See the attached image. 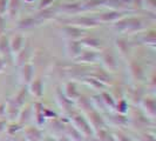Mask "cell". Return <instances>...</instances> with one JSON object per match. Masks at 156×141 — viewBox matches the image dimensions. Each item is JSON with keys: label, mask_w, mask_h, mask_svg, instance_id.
<instances>
[{"label": "cell", "mask_w": 156, "mask_h": 141, "mask_svg": "<svg viewBox=\"0 0 156 141\" xmlns=\"http://www.w3.org/2000/svg\"><path fill=\"white\" fill-rule=\"evenodd\" d=\"M33 74H34V70H33V66L31 63H25L23 65V68L20 72V77H21V82L23 85L28 86L30 82L33 80Z\"/></svg>", "instance_id": "6"}, {"label": "cell", "mask_w": 156, "mask_h": 141, "mask_svg": "<svg viewBox=\"0 0 156 141\" xmlns=\"http://www.w3.org/2000/svg\"><path fill=\"white\" fill-rule=\"evenodd\" d=\"M25 139L27 141H42L44 134L37 127H27L25 129Z\"/></svg>", "instance_id": "7"}, {"label": "cell", "mask_w": 156, "mask_h": 141, "mask_svg": "<svg viewBox=\"0 0 156 141\" xmlns=\"http://www.w3.org/2000/svg\"><path fill=\"white\" fill-rule=\"evenodd\" d=\"M141 105L143 107V113L147 117L154 119L156 115V102L153 98H143L141 100Z\"/></svg>", "instance_id": "3"}, {"label": "cell", "mask_w": 156, "mask_h": 141, "mask_svg": "<svg viewBox=\"0 0 156 141\" xmlns=\"http://www.w3.org/2000/svg\"><path fill=\"white\" fill-rule=\"evenodd\" d=\"M11 46H9V44H8V40L7 38H5V37H2L1 39H0V52H1V54L4 55V58H5V60H11Z\"/></svg>", "instance_id": "13"}, {"label": "cell", "mask_w": 156, "mask_h": 141, "mask_svg": "<svg viewBox=\"0 0 156 141\" xmlns=\"http://www.w3.org/2000/svg\"><path fill=\"white\" fill-rule=\"evenodd\" d=\"M56 141H72V140H70L67 135H63V136H60Z\"/></svg>", "instance_id": "39"}, {"label": "cell", "mask_w": 156, "mask_h": 141, "mask_svg": "<svg viewBox=\"0 0 156 141\" xmlns=\"http://www.w3.org/2000/svg\"><path fill=\"white\" fill-rule=\"evenodd\" d=\"M82 42H85L87 46H92V47H100V41L96 39H90V38H87Z\"/></svg>", "instance_id": "34"}, {"label": "cell", "mask_w": 156, "mask_h": 141, "mask_svg": "<svg viewBox=\"0 0 156 141\" xmlns=\"http://www.w3.org/2000/svg\"><path fill=\"white\" fill-rule=\"evenodd\" d=\"M42 141H56V140L52 139L51 136H44V140H42Z\"/></svg>", "instance_id": "41"}, {"label": "cell", "mask_w": 156, "mask_h": 141, "mask_svg": "<svg viewBox=\"0 0 156 141\" xmlns=\"http://www.w3.org/2000/svg\"><path fill=\"white\" fill-rule=\"evenodd\" d=\"M78 103H79V106L82 108V110H85V112H89L90 110H93V108H95L93 106V103L90 102V100L87 98V96H85V95H79V98H78Z\"/></svg>", "instance_id": "18"}, {"label": "cell", "mask_w": 156, "mask_h": 141, "mask_svg": "<svg viewBox=\"0 0 156 141\" xmlns=\"http://www.w3.org/2000/svg\"><path fill=\"white\" fill-rule=\"evenodd\" d=\"M139 141H156V140H155V136L153 134L144 133L139 135Z\"/></svg>", "instance_id": "35"}, {"label": "cell", "mask_w": 156, "mask_h": 141, "mask_svg": "<svg viewBox=\"0 0 156 141\" xmlns=\"http://www.w3.org/2000/svg\"><path fill=\"white\" fill-rule=\"evenodd\" d=\"M115 107H116L117 113L125 114L126 112L128 110V103H127V101H126L125 99H120L119 102H117V105H115Z\"/></svg>", "instance_id": "28"}, {"label": "cell", "mask_w": 156, "mask_h": 141, "mask_svg": "<svg viewBox=\"0 0 156 141\" xmlns=\"http://www.w3.org/2000/svg\"><path fill=\"white\" fill-rule=\"evenodd\" d=\"M4 21H2V19H1V18H0V33H1V32H2V30H4Z\"/></svg>", "instance_id": "42"}, {"label": "cell", "mask_w": 156, "mask_h": 141, "mask_svg": "<svg viewBox=\"0 0 156 141\" xmlns=\"http://www.w3.org/2000/svg\"><path fill=\"white\" fill-rule=\"evenodd\" d=\"M23 37H20V35H18L16 38H13L12 40V42H11V49L12 51H14V52H19L20 49H21V47H23Z\"/></svg>", "instance_id": "26"}, {"label": "cell", "mask_w": 156, "mask_h": 141, "mask_svg": "<svg viewBox=\"0 0 156 141\" xmlns=\"http://www.w3.org/2000/svg\"><path fill=\"white\" fill-rule=\"evenodd\" d=\"M66 135L72 141H88L85 138V135L79 131L75 126L72 125H65V131H63Z\"/></svg>", "instance_id": "4"}, {"label": "cell", "mask_w": 156, "mask_h": 141, "mask_svg": "<svg viewBox=\"0 0 156 141\" xmlns=\"http://www.w3.org/2000/svg\"><path fill=\"white\" fill-rule=\"evenodd\" d=\"M68 114H69V119L70 121L73 122V125L75 126L79 131L85 135V138H86L87 140L92 139L94 136L93 128L90 127V124H89V121L87 120L86 118L83 117V115H81L79 112H76V110H70Z\"/></svg>", "instance_id": "1"}, {"label": "cell", "mask_w": 156, "mask_h": 141, "mask_svg": "<svg viewBox=\"0 0 156 141\" xmlns=\"http://www.w3.org/2000/svg\"><path fill=\"white\" fill-rule=\"evenodd\" d=\"M109 120L112 121V124L116 126H125L128 124V119L121 114V113H115V114H109Z\"/></svg>", "instance_id": "16"}, {"label": "cell", "mask_w": 156, "mask_h": 141, "mask_svg": "<svg viewBox=\"0 0 156 141\" xmlns=\"http://www.w3.org/2000/svg\"><path fill=\"white\" fill-rule=\"evenodd\" d=\"M90 141H100V140H99V139H98V138H94V136H93V138H92V139H90Z\"/></svg>", "instance_id": "43"}, {"label": "cell", "mask_w": 156, "mask_h": 141, "mask_svg": "<svg viewBox=\"0 0 156 141\" xmlns=\"http://www.w3.org/2000/svg\"><path fill=\"white\" fill-rule=\"evenodd\" d=\"M27 92H28V89H27V87L23 85V87L18 92L16 96L13 98V101L16 102V105L19 106V107H23V103H25V100H26V96H27Z\"/></svg>", "instance_id": "19"}, {"label": "cell", "mask_w": 156, "mask_h": 141, "mask_svg": "<svg viewBox=\"0 0 156 141\" xmlns=\"http://www.w3.org/2000/svg\"><path fill=\"white\" fill-rule=\"evenodd\" d=\"M20 108H21V107H19L16 102L13 101V99H12V100L8 101L7 106H6V108H5V113H6L11 119H14V118L19 114Z\"/></svg>", "instance_id": "14"}, {"label": "cell", "mask_w": 156, "mask_h": 141, "mask_svg": "<svg viewBox=\"0 0 156 141\" xmlns=\"http://www.w3.org/2000/svg\"><path fill=\"white\" fill-rule=\"evenodd\" d=\"M6 126H7V124H6L5 120H0V133L6 129Z\"/></svg>", "instance_id": "37"}, {"label": "cell", "mask_w": 156, "mask_h": 141, "mask_svg": "<svg viewBox=\"0 0 156 141\" xmlns=\"http://www.w3.org/2000/svg\"><path fill=\"white\" fill-rule=\"evenodd\" d=\"M119 14H120V13H116V12L105 13V14L101 16V19L102 20H105V21H108V20H115V19H117V18H120Z\"/></svg>", "instance_id": "30"}, {"label": "cell", "mask_w": 156, "mask_h": 141, "mask_svg": "<svg viewBox=\"0 0 156 141\" xmlns=\"http://www.w3.org/2000/svg\"><path fill=\"white\" fill-rule=\"evenodd\" d=\"M4 67H5V61L2 59H0V70H4Z\"/></svg>", "instance_id": "40"}, {"label": "cell", "mask_w": 156, "mask_h": 141, "mask_svg": "<svg viewBox=\"0 0 156 141\" xmlns=\"http://www.w3.org/2000/svg\"><path fill=\"white\" fill-rule=\"evenodd\" d=\"M93 78L98 79L99 81H101L102 84L105 85H109V84H113V78L109 75V73L105 70H95L93 74L90 75Z\"/></svg>", "instance_id": "10"}, {"label": "cell", "mask_w": 156, "mask_h": 141, "mask_svg": "<svg viewBox=\"0 0 156 141\" xmlns=\"http://www.w3.org/2000/svg\"><path fill=\"white\" fill-rule=\"evenodd\" d=\"M28 86H30V91L33 95H35L37 98L42 96V94H44V82L40 78L32 80Z\"/></svg>", "instance_id": "9"}, {"label": "cell", "mask_w": 156, "mask_h": 141, "mask_svg": "<svg viewBox=\"0 0 156 141\" xmlns=\"http://www.w3.org/2000/svg\"><path fill=\"white\" fill-rule=\"evenodd\" d=\"M56 99H58V102H59L60 107H61L66 113H69L70 110H73V108H72L73 102H72L70 99H68V98L66 96V94L62 93V91H61L60 87H58V89H56Z\"/></svg>", "instance_id": "5"}, {"label": "cell", "mask_w": 156, "mask_h": 141, "mask_svg": "<svg viewBox=\"0 0 156 141\" xmlns=\"http://www.w3.org/2000/svg\"><path fill=\"white\" fill-rule=\"evenodd\" d=\"M117 46L120 47V51H121V53H122V54L128 53L129 48H128V44H127V41H125V40H117Z\"/></svg>", "instance_id": "31"}, {"label": "cell", "mask_w": 156, "mask_h": 141, "mask_svg": "<svg viewBox=\"0 0 156 141\" xmlns=\"http://www.w3.org/2000/svg\"><path fill=\"white\" fill-rule=\"evenodd\" d=\"M20 124H18V125H11L9 127H6L7 128V132H8V134H11V135H16V133L21 128L20 127Z\"/></svg>", "instance_id": "36"}, {"label": "cell", "mask_w": 156, "mask_h": 141, "mask_svg": "<svg viewBox=\"0 0 156 141\" xmlns=\"http://www.w3.org/2000/svg\"><path fill=\"white\" fill-rule=\"evenodd\" d=\"M52 128H53V131L56 132V133H61L65 131V125H63V122L60 120V119H55L54 122L52 124Z\"/></svg>", "instance_id": "29"}, {"label": "cell", "mask_w": 156, "mask_h": 141, "mask_svg": "<svg viewBox=\"0 0 156 141\" xmlns=\"http://www.w3.org/2000/svg\"><path fill=\"white\" fill-rule=\"evenodd\" d=\"M82 81L87 84V85H89L90 87H93L94 89H105V84H102L101 81H99L98 79L93 78V77H88V78H82Z\"/></svg>", "instance_id": "20"}, {"label": "cell", "mask_w": 156, "mask_h": 141, "mask_svg": "<svg viewBox=\"0 0 156 141\" xmlns=\"http://www.w3.org/2000/svg\"><path fill=\"white\" fill-rule=\"evenodd\" d=\"M44 106L41 102H37L34 105V110H35V119H37V122L38 125H42L44 121H45V115H44Z\"/></svg>", "instance_id": "21"}, {"label": "cell", "mask_w": 156, "mask_h": 141, "mask_svg": "<svg viewBox=\"0 0 156 141\" xmlns=\"http://www.w3.org/2000/svg\"><path fill=\"white\" fill-rule=\"evenodd\" d=\"M69 49V55L72 56H78L80 53H81V51H80V45H79L76 41H72L69 44V47H68Z\"/></svg>", "instance_id": "27"}, {"label": "cell", "mask_w": 156, "mask_h": 141, "mask_svg": "<svg viewBox=\"0 0 156 141\" xmlns=\"http://www.w3.org/2000/svg\"><path fill=\"white\" fill-rule=\"evenodd\" d=\"M102 61L105 63V66L108 68L109 70H116L117 68V63H116V59L114 54L112 53V51H105L102 53Z\"/></svg>", "instance_id": "8"}, {"label": "cell", "mask_w": 156, "mask_h": 141, "mask_svg": "<svg viewBox=\"0 0 156 141\" xmlns=\"http://www.w3.org/2000/svg\"><path fill=\"white\" fill-rule=\"evenodd\" d=\"M66 32H68L67 34H68L69 37H73V38H75V37H80V35H81V33H82L80 30L74 28V27H67V28H66Z\"/></svg>", "instance_id": "33"}, {"label": "cell", "mask_w": 156, "mask_h": 141, "mask_svg": "<svg viewBox=\"0 0 156 141\" xmlns=\"http://www.w3.org/2000/svg\"><path fill=\"white\" fill-rule=\"evenodd\" d=\"M129 68H130V73H132L134 79H136V80L140 81V80H142V79L144 78V72H143L142 67L137 63H132Z\"/></svg>", "instance_id": "15"}, {"label": "cell", "mask_w": 156, "mask_h": 141, "mask_svg": "<svg viewBox=\"0 0 156 141\" xmlns=\"http://www.w3.org/2000/svg\"><path fill=\"white\" fill-rule=\"evenodd\" d=\"M30 55H31V51L28 48H25L23 51L19 52L18 54V59H16V63L19 66H23L25 63H27L28 59H30Z\"/></svg>", "instance_id": "22"}, {"label": "cell", "mask_w": 156, "mask_h": 141, "mask_svg": "<svg viewBox=\"0 0 156 141\" xmlns=\"http://www.w3.org/2000/svg\"><path fill=\"white\" fill-rule=\"evenodd\" d=\"M114 136H115L116 141H134L132 138H129L128 135H126L122 132H116V133L114 134Z\"/></svg>", "instance_id": "32"}, {"label": "cell", "mask_w": 156, "mask_h": 141, "mask_svg": "<svg viewBox=\"0 0 156 141\" xmlns=\"http://www.w3.org/2000/svg\"><path fill=\"white\" fill-rule=\"evenodd\" d=\"M87 115H88V121L89 124L93 126L95 129H99V128H102V127H106L107 124H106V120L103 119L100 112L93 108L90 110L89 112H87Z\"/></svg>", "instance_id": "2"}, {"label": "cell", "mask_w": 156, "mask_h": 141, "mask_svg": "<svg viewBox=\"0 0 156 141\" xmlns=\"http://www.w3.org/2000/svg\"><path fill=\"white\" fill-rule=\"evenodd\" d=\"M31 117H32L31 106H27V107H25L23 110H20V112H19V124H20V125H23V124L28 122Z\"/></svg>", "instance_id": "17"}, {"label": "cell", "mask_w": 156, "mask_h": 141, "mask_svg": "<svg viewBox=\"0 0 156 141\" xmlns=\"http://www.w3.org/2000/svg\"><path fill=\"white\" fill-rule=\"evenodd\" d=\"M98 59V55L95 54L94 52H85V53H80L78 60L83 61V63H95Z\"/></svg>", "instance_id": "25"}, {"label": "cell", "mask_w": 156, "mask_h": 141, "mask_svg": "<svg viewBox=\"0 0 156 141\" xmlns=\"http://www.w3.org/2000/svg\"><path fill=\"white\" fill-rule=\"evenodd\" d=\"M9 141H27L25 139V136H13Z\"/></svg>", "instance_id": "38"}, {"label": "cell", "mask_w": 156, "mask_h": 141, "mask_svg": "<svg viewBox=\"0 0 156 141\" xmlns=\"http://www.w3.org/2000/svg\"><path fill=\"white\" fill-rule=\"evenodd\" d=\"M143 89H142V87H135L133 91H132V93H130V99L133 100L134 103H137V102H141V100L143 99Z\"/></svg>", "instance_id": "24"}, {"label": "cell", "mask_w": 156, "mask_h": 141, "mask_svg": "<svg viewBox=\"0 0 156 141\" xmlns=\"http://www.w3.org/2000/svg\"><path fill=\"white\" fill-rule=\"evenodd\" d=\"M100 96H101V100L103 101L106 107L115 108V100H114V98L112 95H109V93H107V92L103 91V92H101Z\"/></svg>", "instance_id": "23"}, {"label": "cell", "mask_w": 156, "mask_h": 141, "mask_svg": "<svg viewBox=\"0 0 156 141\" xmlns=\"http://www.w3.org/2000/svg\"><path fill=\"white\" fill-rule=\"evenodd\" d=\"M65 94H66V96H67L68 99H70V100L78 99L80 93H79L78 88H76L75 82L70 81V82H67V84H66V86H65Z\"/></svg>", "instance_id": "11"}, {"label": "cell", "mask_w": 156, "mask_h": 141, "mask_svg": "<svg viewBox=\"0 0 156 141\" xmlns=\"http://www.w3.org/2000/svg\"><path fill=\"white\" fill-rule=\"evenodd\" d=\"M96 138L100 141H116L115 136L112 133H109L107 127H102V128L96 129Z\"/></svg>", "instance_id": "12"}]
</instances>
